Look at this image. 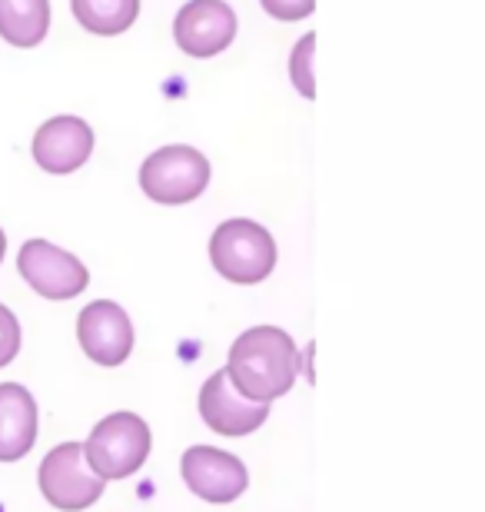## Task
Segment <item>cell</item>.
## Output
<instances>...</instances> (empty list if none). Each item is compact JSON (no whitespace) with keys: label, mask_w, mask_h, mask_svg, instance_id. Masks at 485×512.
<instances>
[{"label":"cell","mask_w":485,"mask_h":512,"mask_svg":"<svg viewBox=\"0 0 485 512\" xmlns=\"http://www.w3.org/2000/svg\"><path fill=\"white\" fill-rule=\"evenodd\" d=\"M180 469L190 493L206 499V503H233L250 486V473H246L243 459L226 453V449L193 446L183 453Z\"/></svg>","instance_id":"obj_7"},{"label":"cell","mask_w":485,"mask_h":512,"mask_svg":"<svg viewBox=\"0 0 485 512\" xmlns=\"http://www.w3.org/2000/svg\"><path fill=\"white\" fill-rule=\"evenodd\" d=\"M4 253H7V237H4V230H0V263H4Z\"/></svg>","instance_id":"obj_19"},{"label":"cell","mask_w":485,"mask_h":512,"mask_svg":"<svg viewBox=\"0 0 485 512\" xmlns=\"http://www.w3.org/2000/svg\"><path fill=\"white\" fill-rule=\"evenodd\" d=\"M37 443V403L20 383H0V463H17Z\"/></svg>","instance_id":"obj_12"},{"label":"cell","mask_w":485,"mask_h":512,"mask_svg":"<svg viewBox=\"0 0 485 512\" xmlns=\"http://www.w3.org/2000/svg\"><path fill=\"white\" fill-rule=\"evenodd\" d=\"M200 416H203V423L220 436H250L266 423L270 403H253V399H246L240 389L230 383L226 370H216L200 389Z\"/></svg>","instance_id":"obj_10"},{"label":"cell","mask_w":485,"mask_h":512,"mask_svg":"<svg viewBox=\"0 0 485 512\" xmlns=\"http://www.w3.org/2000/svg\"><path fill=\"white\" fill-rule=\"evenodd\" d=\"M17 353H20V323H17V316L0 303V366L14 363Z\"/></svg>","instance_id":"obj_16"},{"label":"cell","mask_w":485,"mask_h":512,"mask_svg":"<svg viewBox=\"0 0 485 512\" xmlns=\"http://www.w3.org/2000/svg\"><path fill=\"white\" fill-rule=\"evenodd\" d=\"M296 343L280 326H253L230 346L226 376L253 403H273L296 383Z\"/></svg>","instance_id":"obj_1"},{"label":"cell","mask_w":485,"mask_h":512,"mask_svg":"<svg viewBox=\"0 0 485 512\" xmlns=\"http://www.w3.org/2000/svg\"><path fill=\"white\" fill-rule=\"evenodd\" d=\"M313 47H316V34H306L303 40H296V47H293V54H290L293 87L306 100L316 97V84H313Z\"/></svg>","instance_id":"obj_15"},{"label":"cell","mask_w":485,"mask_h":512,"mask_svg":"<svg viewBox=\"0 0 485 512\" xmlns=\"http://www.w3.org/2000/svg\"><path fill=\"white\" fill-rule=\"evenodd\" d=\"M37 483L47 503L60 512H80L94 506L103 496V486H107L87 466L80 443H60L57 449H50L44 463H40Z\"/></svg>","instance_id":"obj_5"},{"label":"cell","mask_w":485,"mask_h":512,"mask_svg":"<svg viewBox=\"0 0 485 512\" xmlns=\"http://www.w3.org/2000/svg\"><path fill=\"white\" fill-rule=\"evenodd\" d=\"M260 4L276 20H303L313 14L316 0H260Z\"/></svg>","instance_id":"obj_17"},{"label":"cell","mask_w":485,"mask_h":512,"mask_svg":"<svg viewBox=\"0 0 485 512\" xmlns=\"http://www.w3.org/2000/svg\"><path fill=\"white\" fill-rule=\"evenodd\" d=\"M313 353H316V346L306 343L303 346V356H296V370H303V380L306 383H316V376H313Z\"/></svg>","instance_id":"obj_18"},{"label":"cell","mask_w":485,"mask_h":512,"mask_svg":"<svg viewBox=\"0 0 485 512\" xmlns=\"http://www.w3.org/2000/svg\"><path fill=\"white\" fill-rule=\"evenodd\" d=\"M236 14L226 0H190L173 20V40L190 57H216L233 44Z\"/></svg>","instance_id":"obj_9"},{"label":"cell","mask_w":485,"mask_h":512,"mask_svg":"<svg viewBox=\"0 0 485 512\" xmlns=\"http://www.w3.org/2000/svg\"><path fill=\"white\" fill-rule=\"evenodd\" d=\"M210 263L230 283H263L276 266V243L260 223L226 220L210 237Z\"/></svg>","instance_id":"obj_3"},{"label":"cell","mask_w":485,"mask_h":512,"mask_svg":"<svg viewBox=\"0 0 485 512\" xmlns=\"http://www.w3.org/2000/svg\"><path fill=\"white\" fill-rule=\"evenodd\" d=\"M30 153H34V163L44 173L64 177V173H74L90 160L94 130L80 117H54L47 124H40L34 143H30Z\"/></svg>","instance_id":"obj_11"},{"label":"cell","mask_w":485,"mask_h":512,"mask_svg":"<svg viewBox=\"0 0 485 512\" xmlns=\"http://www.w3.org/2000/svg\"><path fill=\"white\" fill-rule=\"evenodd\" d=\"M150 426L137 413H110L94 426L84 449L87 466L110 483V479H127L147 463L150 456Z\"/></svg>","instance_id":"obj_2"},{"label":"cell","mask_w":485,"mask_h":512,"mask_svg":"<svg viewBox=\"0 0 485 512\" xmlns=\"http://www.w3.org/2000/svg\"><path fill=\"white\" fill-rule=\"evenodd\" d=\"M17 270L34 293L44 300H74L87 290L90 273L74 253L54 247L47 240H27L17 256Z\"/></svg>","instance_id":"obj_6"},{"label":"cell","mask_w":485,"mask_h":512,"mask_svg":"<svg viewBox=\"0 0 485 512\" xmlns=\"http://www.w3.org/2000/svg\"><path fill=\"white\" fill-rule=\"evenodd\" d=\"M80 27L97 37H117L140 17V0H70Z\"/></svg>","instance_id":"obj_14"},{"label":"cell","mask_w":485,"mask_h":512,"mask_svg":"<svg viewBox=\"0 0 485 512\" xmlns=\"http://www.w3.org/2000/svg\"><path fill=\"white\" fill-rule=\"evenodd\" d=\"M206 183H210V160L183 143L153 150L140 167V190L163 207L193 203L206 190Z\"/></svg>","instance_id":"obj_4"},{"label":"cell","mask_w":485,"mask_h":512,"mask_svg":"<svg viewBox=\"0 0 485 512\" xmlns=\"http://www.w3.org/2000/svg\"><path fill=\"white\" fill-rule=\"evenodd\" d=\"M50 30V0H0V37L14 47L44 44Z\"/></svg>","instance_id":"obj_13"},{"label":"cell","mask_w":485,"mask_h":512,"mask_svg":"<svg viewBox=\"0 0 485 512\" xmlns=\"http://www.w3.org/2000/svg\"><path fill=\"white\" fill-rule=\"evenodd\" d=\"M77 340L87 360L100 366H120L133 353V323L113 300L87 303L77 316Z\"/></svg>","instance_id":"obj_8"}]
</instances>
